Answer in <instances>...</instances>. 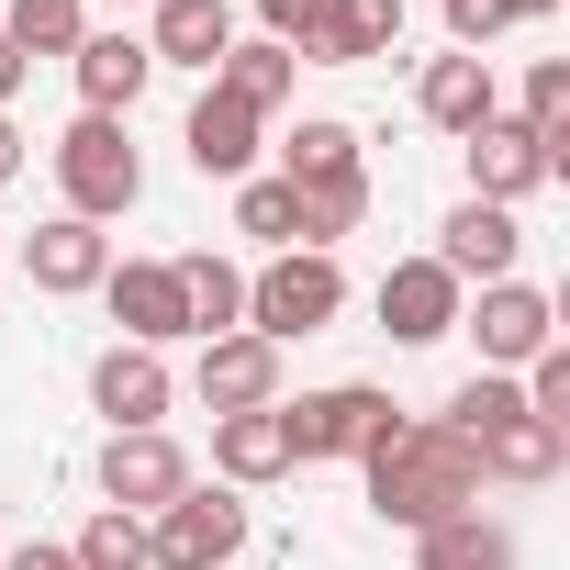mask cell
<instances>
[{"mask_svg":"<svg viewBox=\"0 0 570 570\" xmlns=\"http://www.w3.org/2000/svg\"><path fill=\"white\" fill-rule=\"evenodd\" d=\"M112 12H135V0H112ZM146 12H157V0H146Z\"/></svg>","mask_w":570,"mask_h":570,"instance_id":"37","label":"cell"},{"mask_svg":"<svg viewBox=\"0 0 570 570\" xmlns=\"http://www.w3.org/2000/svg\"><path fill=\"white\" fill-rule=\"evenodd\" d=\"M213 90H235V101H246V112L268 124L279 101L303 90V57H292V46H268V35H257V46H224V68H213Z\"/></svg>","mask_w":570,"mask_h":570,"instance_id":"23","label":"cell"},{"mask_svg":"<svg viewBox=\"0 0 570 570\" xmlns=\"http://www.w3.org/2000/svg\"><path fill=\"white\" fill-rule=\"evenodd\" d=\"M514 213L503 202H459L448 224H436V268L459 279V292H492V279H514Z\"/></svg>","mask_w":570,"mask_h":570,"instance_id":"12","label":"cell"},{"mask_svg":"<svg viewBox=\"0 0 570 570\" xmlns=\"http://www.w3.org/2000/svg\"><path fill=\"white\" fill-rule=\"evenodd\" d=\"M68 68H79V112H112V124H124V112L146 101V79H157L146 35H79V57H68Z\"/></svg>","mask_w":570,"mask_h":570,"instance_id":"17","label":"cell"},{"mask_svg":"<svg viewBox=\"0 0 570 570\" xmlns=\"http://www.w3.org/2000/svg\"><path fill=\"white\" fill-rule=\"evenodd\" d=\"M358 224H370V168H347V179H303V246L336 257V235H358Z\"/></svg>","mask_w":570,"mask_h":570,"instance_id":"26","label":"cell"},{"mask_svg":"<svg viewBox=\"0 0 570 570\" xmlns=\"http://www.w3.org/2000/svg\"><path fill=\"white\" fill-rule=\"evenodd\" d=\"M436 425L481 459V481H525V492H537V481H559V459H570V436H559V425H537V414H525V392H514L503 370H470V381L448 392V414H436Z\"/></svg>","mask_w":570,"mask_h":570,"instance_id":"2","label":"cell"},{"mask_svg":"<svg viewBox=\"0 0 570 570\" xmlns=\"http://www.w3.org/2000/svg\"><path fill=\"white\" fill-rule=\"evenodd\" d=\"M168 268H179V314H190V336H202V347L246 325V268H235V257H213V246H202V257H168Z\"/></svg>","mask_w":570,"mask_h":570,"instance_id":"22","label":"cell"},{"mask_svg":"<svg viewBox=\"0 0 570 570\" xmlns=\"http://www.w3.org/2000/svg\"><path fill=\"white\" fill-rule=\"evenodd\" d=\"M459 325L481 336V370H503V381H514L537 347H559V303L537 292V279H492L481 303H459Z\"/></svg>","mask_w":570,"mask_h":570,"instance_id":"8","label":"cell"},{"mask_svg":"<svg viewBox=\"0 0 570 570\" xmlns=\"http://www.w3.org/2000/svg\"><path fill=\"white\" fill-rule=\"evenodd\" d=\"M23 79H35V57H23L12 35H0V112H12V90H23Z\"/></svg>","mask_w":570,"mask_h":570,"instance_id":"34","label":"cell"},{"mask_svg":"<svg viewBox=\"0 0 570 570\" xmlns=\"http://www.w3.org/2000/svg\"><path fill=\"white\" fill-rule=\"evenodd\" d=\"M68 559H79V570H146V514H112V503H101Z\"/></svg>","mask_w":570,"mask_h":570,"instance_id":"29","label":"cell"},{"mask_svg":"<svg viewBox=\"0 0 570 570\" xmlns=\"http://www.w3.org/2000/svg\"><path fill=\"white\" fill-rule=\"evenodd\" d=\"M101 268H112V235L101 224H79V213H57V224H35L23 235V279H35V292H101Z\"/></svg>","mask_w":570,"mask_h":570,"instance_id":"16","label":"cell"},{"mask_svg":"<svg viewBox=\"0 0 570 570\" xmlns=\"http://www.w3.org/2000/svg\"><path fill=\"white\" fill-rule=\"evenodd\" d=\"M168 392H179V381H168V358H157V347H101V358H90V403L112 414V436L168 425Z\"/></svg>","mask_w":570,"mask_h":570,"instance_id":"15","label":"cell"},{"mask_svg":"<svg viewBox=\"0 0 570 570\" xmlns=\"http://www.w3.org/2000/svg\"><path fill=\"white\" fill-rule=\"evenodd\" d=\"M370 303H381V336H392V347H436V336H459V303H470V292H459L436 257H392Z\"/></svg>","mask_w":570,"mask_h":570,"instance_id":"10","label":"cell"},{"mask_svg":"<svg viewBox=\"0 0 570 570\" xmlns=\"http://www.w3.org/2000/svg\"><path fill=\"white\" fill-rule=\"evenodd\" d=\"M414 570H514V537L492 514H448V525L414 537Z\"/></svg>","mask_w":570,"mask_h":570,"instance_id":"24","label":"cell"},{"mask_svg":"<svg viewBox=\"0 0 570 570\" xmlns=\"http://www.w3.org/2000/svg\"><path fill=\"white\" fill-rule=\"evenodd\" d=\"M525 135H570V57H548V68H525V112H514Z\"/></svg>","mask_w":570,"mask_h":570,"instance_id":"31","label":"cell"},{"mask_svg":"<svg viewBox=\"0 0 570 570\" xmlns=\"http://www.w3.org/2000/svg\"><path fill=\"white\" fill-rule=\"evenodd\" d=\"M503 23H514V0H448V35H459V57H481Z\"/></svg>","mask_w":570,"mask_h":570,"instance_id":"32","label":"cell"},{"mask_svg":"<svg viewBox=\"0 0 570 570\" xmlns=\"http://www.w3.org/2000/svg\"><path fill=\"white\" fill-rule=\"evenodd\" d=\"M235 548H246V503L235 492H202L190 481L179 503L146 514V570H224Z\"/></svg>","mask_w":570,"mask_h":570,"instance_id":"6","label":"cell"},{"mask_svg":"<svg viewBox=\"0 0 570 570\" xmlns=\"http://www.w3.org/2000/svg\"><path fill=\"white\" fill-rule=\"evenodd\" d=\"M179 492H190V459H179L168 425L101 436V503H112V514H157V503H179Z\"/></svg>","mask_w":570,"mask_h":570,"instance_id":"9","label":"cell"},{"mask_svg":"<svg viewBox=\"0 0 570 570\" xmlns=\"http://www.w3.org/2000/svg\"><path fill=\"white\" fill-rule=\"evenodd\" d=\"M370 470V514L381 525H448V514H481V459L448 436V425H414V414H392V436L358 459Z\"/></svg>","mask_w":570,"mask_h":570,"instance_id":"1","label":"cell"},{"mask_svg":"<svg viewBox=\"0 0 570 570\" xmlns=\"http://www.w3.org/2000/svg\"><path fill=\"white\" fill-rule=\"evenodd\" d=\"M0 35H12L23 57H79V35H90V0H12V12H0Z\"/></svg>","mask_w":570,"mask_h":570,"instance_id":"27","label":"cell"},{"mask_svg":"<svg viewBox=\"0 0 570 570\" xmlns=\"http://www.w3.org/2000/svg\"><path fill=\"white\" fill-rule=\"evenodd\" d=\"M179 146H190V168H202V179H257V112H246L235 90H202Z\"/></svg>","mask_w":570,"mask_h":570,"instance_id":"20","label":"cell"},{"mask_svg":"<svg viewBox=\"0 0 570 570\" xmlns=\"http://www.w3.org/2000/svg\"><path fill=\"white\" fill-rule=\"evenodd\" d=\"M12 168H23V124H12V112H0V179H12Z\"/></svg>","mask_w":570,"mask_h":570,"instance_id":"36","label":"cell"},{"mask_svg":"<svg viewBox=\"0 0 570 570\" xmlns=\"http://www.w3.org/2000/svg\"><path fill=\"white\" fill-rule=\"evenodd\" d=\"M190 392H202L213 414H257V403H279V347L235 325V336H213V347H202V370H190Z\"/></svg>","mask_w":570,"mask_h":570,"instance_id":"14","label":"cell"},{"mask_svg":"<svg viewBox=\"0 0 570 570\" xmlns=\"http://www.w3.org/2000/svg\"><path fill=\"white\" fill-rule=\"evenodd\" d=\"M57 190H68L79 224L135 213V202H146V157H135V135H124L112 112H79V124L57 135Z\"/></svg>","mask_w":570,"mask_h":570,"instance_id":"4","label":"cell"},{"mask_svg":"<svg viewBox=\"0 0 570 570\" xmlns=\"http://www.w3.org/2000/svg\"><path fill=\"white\" fill-rule=\"evenodd\" d=\"M257 12H268V46H303V35H314V12H325V0H257Z\"/></svg>","mask_w":570,"mask_h":570,"instance_id":"33","label":"cell"},{"mask_svg":"<svg viewBox=\"0 0 570 570\" xmlns=\"http://www.w3.org/2000/svg\"><path fill=\"white\" fill-rule=\"evenodd\" d=\"M459 146H470V202H503V213L570 168V135H525L514 112H492V124H481V135H459Z\"/></svg>","mask_w":570,"mask_h":570,"instance_id":"7","label":"cell"},{"mask_svg":"<svg viewBox=\"0 0 570 570\" xmlns=\"http://www.w3.org/2000/svg\"><path fill=\"white\" fill-rule=\"evenodd\" d=\"M336 314H347V268H336L325 246H279V257L246 279V336H268V347L325 336Z\"/></svg>","mask_w":570,"mask_h":570,"instance_id":"3","label":"cell"},{"mask_svg":"<svg viewBox=\"0 0 570 570\" xmlns=\"http://www.w3.org/2000/svg\"><path fill=\"white\" fill-rule=\"evenodd\" d=\"M279 425H292V470H303V459H370V448L392 436V392H370V381H336V392L279 403Z\"/></svg>","mask_w":570,"mask_h":570,"instance_id":"5","label":"cell"},{"mask_svg":"<svg viewBox=\"0 0 570 570\" xmlns=\"http://www.w3.org/2000/svg\"><path fill=\"white\" fill-rule=\"evenodd\" d=\"M347 168H358V124H336V112H303L292 146H279V179H292V190L303 179H347Z\"/></svg>","mask_w":570,"mask_h":570,"instance_id":"25","label":"cell"},{"mask_svg":"<svg viewBox=\"0 0 570 570\" xmlns=\"http://www.w3.org/2000/svg\"><path fill=\"white\" fill-rule=\"evenodd\" d=\"M403 46V0H325L314 12V35L292 46L303 68H370V57H392Z\"/></svg>","mask_w":570,"mask_h":570,"instance_id":"13","label":"cell"},{"mask_svg":"<svg viewBox=\"0 0 570 570\" xmlns=\"http://www.w3.org/2000/svg\"><path fill=\"white\" fill-rule=\"evenodd\" d=\"M235 235H257V246H303V190H292V179H235Z\"/></svg>","mask_w":570,"mask_h":570,"instance_id":"28","label":"cell"},{"mask_svg":"<svg viewBox=\"0 0 570 570\" xmlns=\"http://www.w3.org/2000/svg\"><path fill=\"white\" fill-rule=\"evenodd\" d=\"M101 303H112L124 347H168V336H190V314H179V268H168V257H124V268H101Z\"/></svg>","mask_w":570,"mask_h":570,"instance_id":"11","label":"cell"},{"mask_svg":"<svg viewBox=\"0 0 570 570\" xmlns=\"http://www.w3.org/2000/svg\"><path fill=\"white\" fill-rule=\"evenodd\" d=\"M0 570H79L68 548H0Z\"/></svg>","mask_w":570,"mask_h":570,"instance_id":"35","label":"cell"},{"mask_svg":"<svg viewBox=\"0 0 570 570\" xmlns=\"http://www.w3.org/2000/svg\"><path fill=\"white\" fill-rule=\"evenodd\" d=\"M224 46H235V12L224 0H157V35H146V57L157 68H224Z\"/></svg>","mask_w":570,"mask_h":570,"instance_id":"21","label":"cell"},{"mask_svg":"<svg viewBox=\"0 0 570 570\" xmlns=\"http://www.w3.org/2000/svg\"><path fill=\"white\" fill-rule=\"evenodd\" d=\"M414 112H425L436 135H481V124L503 112V90H492V57H425V79H414Z\"/></svg>","mask_w":570,"mask_h":570,"instance_id":"18","label":"cell"},{"mask_svg":"<svg viewBox=\"0 0 570 570\" xmlns=\"http://www.w3.org/2000/svg\"><path fill=\"white\" fill-rule=\"evenodd\" d=\"M514 392H525V414H537V425H559V436H570V347H537Z\"/></svg>","mask_w":570,"mask_h":570,"instance_id":"30","label":"cell"},{"mask_svg":"<svg viewBox=\"0 0 570 570\" xmlns=\"http://www.w3.org/2000/svg\"><path fill=\"white\" fill-rule=\"evenodd\" d=\"M213 470H224V492H257V481L292 470V425H279V403H257V414H213Z\"/></svg>","mask_w":570,"mask_h":570,"instance_id":"19","label":"cell"}]
</instances>
